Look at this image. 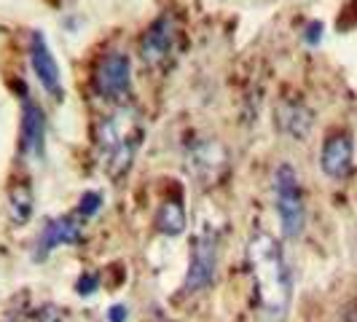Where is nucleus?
I'll return each instance as SVG.
<instances>
[{
  "mask_svg": "<svg viewBox=\"0 0 357 322\" xmlns=\"http://www.w3.org/2000/svg\"><path fill=\"white\" fill-rule=\"evenodd\" d=\"M248 266L258 309L268 322H282L293 304V274L282 245L266 231H258L248 242Z\"/></svg>",
  "mask_w": 357,
  "mask_h": 322,
  "instance_id": "nucleus-1",
  "label": "nucleus"
},
{
  "mask_svg": "<svg viewBox=\"0 0 357 322\" xmlns=\"http://www.w3.org/2000/svg\"><path fill=\"white\" fill-rule=\"evenodd\" d=\"M137 137H140V129L137 121L126 113L119 110L113 116H107L100 129V143H102V164H105L107 175L110 178H119L124 175L132 164L135 156V148H137Z\"/></svg>",
  "mask_w": 357,
  "mask_h": 322,
  "instance_id": "nucleus-2",
  "label": "nucleus"
},
{
  "mask_svg": "<svg viewBox=\"0 0 357 322\" xmlns=\"http://www.w3.org/2000/svg\"><path fill=\"white\" fill-rule=\"evenodd\" d=\"M274 210L280 217V229L285 239H298L306 226V199L301 180L290 164L274 169Z\"/></svg>",
  "mask_w": 357,
  "mask_h": 322,
  "instance_id": "nucleus-3",
  "label": "nucleus"
},
{
  "mask_svg": "<svg viewBox=\"0 0 357 322\" xmlns=\"http://www.w3.org/2000/svg\"><path fill=\"white\" fill-rule=\"evenodd\" d=\"M132 84V62L124 52H110L100 59L94 72V86L107 100H124Z\"/></svg>",
  "mask_w": 357,
  "mask_h": 322,
  "instance_id": "nucleus-4",
  "label": "nucleus"
},
{
  "mask_svg": "<svg viewBox=\"0 0 357 322\" xmlns=\"http://www.w3.org/2000/svg\"><path fill=\"white\" fill-rule=\"evenodd\" d=\"M215 268H218V242H215V236L210 231H202L194 239V247H191L185 290L188 293L204 290L215 279Z\"/></svg>",
  "mask_w": 357,
  "mask_h": 322,
  "instance_id": "nucleus-5",
  "label": "nucleus"
},
{
  "mask_svg": "<svg viewBox=\"0 0 357 322\" xmlns=\"http://www.w3.org/2000/svg\"><path fill=\"white\" fill-rule=\"evenodd\" d=\"M30 65L36 72L38 84L52 94L54 100H62V75H59V65H56V56L49 49V40L43 33H33L30 36Z\"/></svg>",
  "mask_w": 357,
  "mask_h": 322,
  "instance_id": "nucleus-6",
  "label": "nucleus"
},
{
  "mask_svg": "<svg viewBox=\"0 0 357 322\" xmlns=\"http://www.w3.org/2000/svg\"><path fill=\"white\" fill-rule=\"evenodd\" d=\"M355 161V140L349 132H333L325 137L320 153V167L328 178L341 180L352 172Z\"/></svg>",
  "mask_w": 357,
  "mask_h": 322,
  "instance_id": "nucleus-7",
  "label": "nucleus"
},
{
  "mask_svg": "<svg viewBox=\"0 0 357 322\" xmlns=\"http://www.w3.org/2000/svg\"><path fill=\"white\" fill-rule=\"evenodd\" d=\"M78 239H81V226H78V220H75L73 215L54 217V220H49V223L40 229V236H38V242H36L33 258H36V261H43V258H49L56 247H62V245H75Z\"/></svg>",
  "mask_w": 357,
  "mask_h": 322,
  "instance_id": "nucleus-8",
  "label": "nucleus"
},
{
  "mask_svg": "<svg viewBox=\"0 0 357 322\" xmlns=\"http://www.w3.org/2000/svg\"><path fill=\"white\" fill-rule=\"evenodd\" d=\"M43 135H46V116L40 105H36L30 97L22 100V126H19V145L24 153L40 156L43 153Z\"/></svg>",
  "mask_w": 357,
  "mask_h": 322,
  "instance_id": "nucleus-9",
  "label": "nucleus"
},
{
  "mask_svg": "<svg viewBox=\"0 0 357 322\" xmlns=\"http://www.w3.org/2000/svg\"><path fill=\"white\" fill-rule=\"evenodd\" d=\"M172 40H175V24L169 17H159L140 40V54L148 65H159L161 59H167L172 52Z\"/></svg>",
  "mask_w": 357,
  "mask_h": 322,
  "instance_id": "nucleus-10",
  "label": "nucleus"
},
{
  "mask_svg": "<svg viewBox=\"0 0 357 322\" xmlns=\"http://www.w3.org/2000/svg\"><path fill=\"white\" fill-rule=\"evenodd\" d=\"M191 167L202 180H218V175L226 169V151L213 140H202L191 151Z\"/></svg>",
  "mask_w": 357,
  "mask_h": 322,
  "instance_id": "nucleus-11",
  "label": "nucleus"
},
{
  "mask_svg": "<svg viewBox=\"0 0 357 322\" xmlns=\"http://www.w3.org/2000/svg\"><path fill=\"white\" fill-rule=\"evenodd\" d=\"M277 116H280L282 132H287L296 140H304L306 135H309V129H312V113L304 105H298V102H285V105L280 107Z\"/></svg>",
  "mask_w": 357,
  "mask_h": 322,
  "instance_id": "nucleus-12",
  "label": "nucleus"
},
{
  "mask_svg": "<svg viewBox=\"0 0 357 322\" xmlns=\"http://www.w3.org/2000/svg\"><path fill=\"white\" fill-rule=\"evenodd\" d=\"M156 229L167 236H180L185 231V210L180 201H164L156 213Z\"/></svg>",
  "mask_w": 357,
  "mask_h": 322,
  "instance_id": "nucleus-13",
  "label": "nucleus"
},
{
  "mask_svg": "<svg viewBox=\"0 0 357 322\" xmlns=\"http://www.w3.org/2000/svg\"><path fill=\"white\" fill-rule=\"evenodd\" d=\"M33 213V194L27 185H17L11 191V220L14 223H27Z\"/></svg>",
  "mask_w": 357,
  "mask_h": 322,
  "instance_id": "nucleus-14",
  "label": "nucleus"
},
{
  "mask_svg": "<svg viewBox=\"0 0 357 322\" xmlns=\"http://www.w3.org/2000/svg\"><path fill=\"white\" fill-rule=\"evenodd\" d=\"M100 207H102V197L97 191H86L78 201V215H84V220H86V217L100 213Z\"/></svg>",
  "mask_w": 357,
  "mask_h": 322,
  "instance_id": "nucleus-15",
  "label": "nucleus"
},
{
  "mask_svg": "<svg viewBox=\"0 0 357 322\" xmlns=\"http://www.w3.org/2000/svg\"><path fill=\"white\" fill-rule=\"evenodd\" d=\"M78 293H81V296H91V293H94V287H97V277H94V274H86V277H81V279H78Z\"/></svg>",
  "mask_w": 357,
  "mask_h": 322,
  "instance_id": "nucleus-16",
  "label": "nucleus"
},
{
  "mask_svg": "<svg viewBox=\"0 0 357 322\" xmlns=\"http://www.w3.org/2000/svg\"><path fill=\"white\" fill-rule=\"evenodd\" d=\"M38 322H62V317L54 312L52 306H46V309H40V312H38Z\"/></svg>",
  "mask_w": 357,
  "mask_h": 322,
  "instance_id": "nucleus-17",
  "label": "nucleus"
},
{
  "mask_svg": "<svg viewBox=\"0 0 357 322\" xmlns=\"http://www.w3.org/2000/svg\"><path fill=\"white\" fill-rule=\"evenodd\" d=\"M320 38H322V24L320 22H312V24H309V36H306V40H309V43H317Z\"/></svg>",
  "mask_w": 357,
  "mask_h": 322,
  "instance_id": "nucleus-18",
  "label": "nucleus"
},
{
  "mask_svg": "<svg viewBox=\"0 0 357 322\" xmlns=\"http://www.w3.org/2000/svg\"><path fill=\"white\" fill-rule=\"evenodd\" d=\"M124 320H126L124 306H113V309H110V322H124Z\"/></svg>",
  "mask_w": 357,
  "mask_h": 322,
  "instance_id": "nucleus-19",
  "label": "nucleus"
}]
</instances>
